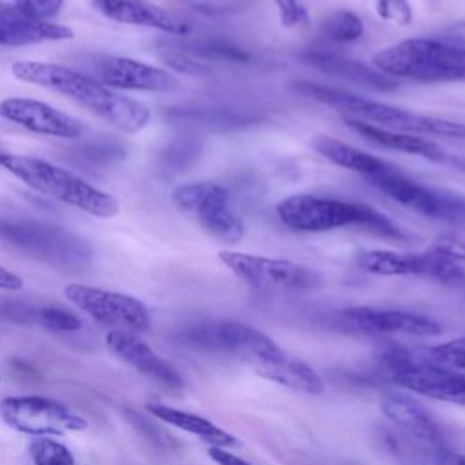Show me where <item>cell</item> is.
<instances>
[{"instance_id":"f35d334b","label":"cell","mask_w":465,"mask_h":465,"mask_svg":"<svg viewBox=\"0 0 465 465\" xmlns=\"http://www.w3.org/2000/svg\"><path fill=\"white\" fill-rule=\"evenodd\" d=\"M22 285H24V280L18 274H15L13 271L0 265V289L2 291H18V289H22Z\"/></svg>"},{"instance_id":"4316f807","label":"cell","mask_w":465,"mask_h":465,"mask_svg":"<svg viewBox=\"0 0 465 465\" xmlns=\"http://www.w3.org/2000/svg\"><path fill=\"white\" fill-rule=\"evenodd\" d=\"M363 22L351 9H338L322 24V33L338 44H351L363 36Z\"/></svg>"},{"instance_id":"5b68a950","label":"cell","mask_w":465,"mask_h":465,"mask_svg":"<svg viewBox=\"0 0 465 465\" xmlns=\"http://www.w3.org/2000/svg\"><path fill=\"white\" fill-rule=\"evenodd\" d=\"M372 65L391 78L465 82V47L449 45L434 36L411 38L378 51Z\"/></svg>"},{"instance_id":"7a4b0ae2","label":"cell","mask_w":465,"mask_h":465,"mask_svg":"<svg viewBox=\"0 0 465 465\" xmlns=\"http://www.w3.org/2000/svg\"><path fill=\"white\" fill-rule=\"evenodd\" d=\"M280 222L296 232H327L341 227H358L387 240H405L407 232L378 209L338 198L292 194L276 205Z\"/></svg>"},{"instance_id":"7c38bea8","label":"cell","mask_w":465,"mask_h":465,"mask_svg":"<svg viewBox=\"0 0 465 465\" xmlns=\"http://www.w3.org/2000/svg\"><path fill=\"white\" fill-rule=\"evenodd\" d=\"M180 340L198 351H211L238 358L251 365L258 356L276 347L262 331L234 320H220L194 325L182 332Z\"/></svg>"},{"instance_id":"7402d4cb","label":"cell","mask_w":465,"mask_h":465,"mask_svg":"<svg viewBox=\"0 0 465 465\" xmlns=\"http://www.w3.org/2000/svg\"><path fill=\"white\" fill-rule=\"evenodd\" d=\"M300 58L322 73H327V74H332L338 78H345V80L356 82V84L371 87V89L392 91L398 87V82L392 80L391 76H387L361 62L351 60L347 56L322 53V51H305Z\"/></svg>"},{"instance_id":"83f0119b","label":"cell","mask_w":465,"mask_h":465,"mask_svg":"<svg viewBox=\"0 0 465 465\" xmlns=\"http://www.w3.org/2000/svg\"><path fill=\"white\" fill-rule=\"evenodd\" d=\"M29 454L35 465H74L73 452L64 443L49 436L33 438Z\"/></svg>"},{"instance_id":"f546056e","label":"cell","mask_w":465,"mask_h":465,"mask_svg":"<svg viewBox=\"0 0 465 465\" xmlns=\"http://www.w3.org/2000/svg\"><path fill=\"white\" fill-rule=\"evenodd\" d=\"M74 154L82 163L104 167V165H111L118 160H122L125 156V151L113 142H105V143L98 142V143L82 145L80 149L74 151Z\"/></svg>"},{"instance_id":"8fae6325","label":"cell","mask_w":465,"mask_h":465,"mask_svg":"<svg viewBox=\"0 0 465 465\" xmlns=\"http://www.w3.org/2000/svg\"><path fill=\"white\" fill-rule=\"evenodd\" d=\"M65 298L93 320L129 332H147L151 318L147 307L134 296L98 289L84 283H69L64 289Z\"/></svg>"},{"instance_id":"8d00e7d4","label":"cell","mask_w":465,"mask_h":465,"mask_svg":"<svg viewBox=\"0 0 465 465\" xmlns=\"http://www.w3.org/2000/svg\"><path fill=\"white\" fill-rule=\"evenodd\" d=\"M434 38H438L440 42H445V44H449V45L465 47V20L452 22L450 25L443 27V29L440 31V35H436Z\"/></svg>"},{"instance_id":"cb8c5ba5","label":"cell","mask_w":465,"mask_h":465,"mask_svg":"<svg viewBox=\"0 0 465 465\" xmlns=\"http://www.w3.org/2000/svg\"><path fill=\"white\" fill-rule=\"evenodd\" d=\"M147 412L153 414L156 420L173 425L183 432H189L196 438H200L202 441L209 443L211 447H231L236 443L234 436L227 430H223L222 427L214 425L211 420L194 414V412H187V411H180L163 403H147L145 405Z\"/></svg>"},{"instance_id":"484cf974","label":"cell","mask_w":465,"mask_h":465,"mask_svg":"<svg viewBox=\"0 0 465 465\" xmlns=\"http://www.w3.org/2000/svg\"><path fill=\"white\" fill-rule=\"evenodd\" d=\"M356 263L365 272L378 276H423L421 252H396L374 249L360 252Z\"/></svg>"},{"instance_id":"d6a6232c","label":"cell","mask_w":465,"mask_h":465,"mask_svg":"<svg viewBox=\"0 0 465 465\" xmlns=\"http://www.w3.org/2000/svg\"><path fill=\"white\" fill-rule=\"evenodd\" d=\"M376 13L396 25H409L414 16L409 0H376Z\"/></svg>"},{"instance_id":"ab89813d","label":"cell","mask_w":465,"mask_h":465,"mask_svg":"<svg viewBox=\"0 0 465 465\" xmlns=\"http://www.w3.org/2000/svg\"><path fill=\"white\" fill-rule=\"evenodd\" d=\"M441 465H465V456H461V454H447L441 460Z\"/></svg>"},{"instance_id":"4fadbf2b","label":"cell","mask_w":465,"mask_h":465,"mask_svg":"<svg viewBox=\"0 0 465 465\" xmlns=\"http://www.w3.org/2000/svg\"><path fill=\"white\" fill-rule=\"evenodd\" d=\"M218 258L232 274L254 289L300 291L312 287L316 280L314 272L289 260L227 249L220 251Z\"/></svg>"},{"instance_id":"ffe728a7","label":"cell","mask_w":465,"mask_h":465,"mask_svg":"<svg viewBox=\"0 0 465 465\" xmlns=\"http://www.w3.org/2000/svg\"><path fill=\"white\" fill-rule=\"evenodd\" d=\"M74 33L60 24L35 20L15 4L0 0V45L20 47L44 42L71 40Z\"/></svg>"},{"instance_id":"30bf717a","label":"cell","mask_w":465,"mask_h":465,"mask_svg":"<svg viewBox=\"0 0 465 465\" xmlns=\"http://www.w3.org/2000/svg\"><path fill=\"white\" fill-rule=\"evenodd\" d=\"M173 202L178 209L193 213L198 223L214 238L236 243L243 238V223L232 213L229 193L216 182L185 183L174 189Z\"/></svg>"},{"instance_id":"836d02e7","label":"cell","mask_w":465,"mask_h":465,"mask_svg":"<svg viewBox=\"0 0 465 465\" xmlns=\"http://www.w3.org/2000/svg\"><path fill=\"white\" fill-rule=\"evenodd\" d=\"M282 25L285 27H296V25H307L309 24V13L307 7L300 0H272Z\"/></svg>"},{"instance_id":"d590c367","label":"cell","mask_w":465,"mask_h":465,"mask_svg":"<svg viewBox=\"0 0 465 465\" xmlns=\"http://www.w3.org/2000/svg\"><path fill=\"white\" fill-rule=\"evenodd\" d=\"M193 153H194V149H191V145L187 142H176L162 151L160 163L163 165V169H178L180 165L187 163V160Z\"/></svg>"},{"instance_id":"3957f363","label":"cell","mask_w":465,"mask_h":465,"mask_svg":"<svg viewBox=\"0 0 465 465\" xmlns=\"http://www.w3.org/2000/svg\"><path fill=\"white\" fill-rule=\"evenodd\" d=\"M294 89L312 98L320 104L331 105L341 114L363 120L376 127L394 131V133H407V134H425V136H443V138H460L465 140V124L420 114L403 107H396L391 104H383L378 100H371L338 87L314 84V82H298Z\"/></svg>"},{"instance_id":"74e56055","label":"cell","mask_w":465,"mask_h":465,"mask_svg":"<svg viewBox=\"0 0 465 465\" xmlns=\"http://www.w3.org/2000/svg\"><path fill=\"white\" fill-rule=\"evenodd\" d=\"M209 458L218 465H252L225 447H209Z\"/></svg>"},{"instance_id":"6da1fadb","label":"cell","mask_w":465,"mask_h":465,"mask_svg":"<svg viewBox=\"0 0 465 465\" xmlns=\"http://www.w3.org/2000/svg\"><path fill=\"white\" fill-rule=\"evenodd\" d=\"M11 71L22 82L56 91L74 100L124 133H138L151 120V111L142 102L118 94L102 82L71 67L49 62L20 60L13 64Z\"/></svg>"},{"instance_id":"e575fe53","label":"cell","mask_w":465,"mask_h":465,"mask_svg":"<svg viewBox=\"0 0 465 465\" xmlns=\"http://www.w3.org/2000/svg\"><path fill=\"white\" fill-rule=\"evenodd\" d=\"M65 0H15V5L35 20L47 22L62 9Z\"/></svg>"},{"instance_id":"9c48e42d","label":"cell","mask_w":465,"mask_h":465,"mask_svg":"<svg viewBox=\"0 0 465 465\" xmlns=\"http://www.w3.org/2000/svg\"><path fill=\"white\" fill-rule=\"evenodd\" d=\"M0 418L29 436H64L87 429V421L64 403L44 396H9L0 401Z\"/></svg>"},{"instance_id":"d4e9b609","label":"cell","mask_w":465,"mask_h":465,"mask_svg":"<svg viewBox=\"0 0 465 465\" xmlns=\"http://www.w3.org/2000/svg\"><path fill=\"white\" fill-rule=\"evenodd\" d=\"M314 149L323 158L336 163L338 167L354 171V173H358L365 178H371V176H376V174L389 173V171L396 169L389 162H385V160H381L374 154L363 153V151H360V149H356V147H352L345 142H340L336 138H331V136H318L314 140Z\"/></svg>"},{"instance_id":"9a60e30c","label":"cell","mask_w":465,"mask_h":465,"mask_svg":"<svg viewBox=\"0 0 465 465\" xmlns=\"http://www.w3.org/2000/svg\"><path fill=\"white\" fill-rule=\"evenodd\" d=\"M91 65L98 82L107 87L151 93H165L176 87V78L171 73L133 58L100 54L91 60Z\"/></svg>"},{"instance_id":"f1b7e54d","label":"cell","mask_w":465,"mask_h":465,"mask_svg":"<svg viewBox=\"0 0 465 465\" xmlns=\"http://www.w3.org/2000/svg\"><path fill=\"white\" fill-rule=\"evenodd\" d=\"M425 356L434 365L465 372V336L434 345L427 351Z\"/></svg>"},{"instance_id":"d6986e66","label":"cell","mask_w":465,"mask_h":465,"mask_svg":"<svg viewBox=\"0 0 465 465\" xmlns=\"http://www.w3.org/2000/svg\"><path fill=\"white\" fill-rule=\"evenodd\" d=\"M91 5L118 24L151 27L176 36L189 33L185 20L149 0H91Z\"/></svg>"},{"instance_id":"603a6c76","label":"cell","mask_w":465,"mask_h":465,"mask_svg":"<svg viewBox=\"0 0 465 465\" xmlns=\"http://www.w3.org/2000/svg\"><path fill=\"white\" fill-rule=\"evenodd\" d=\"M343 122L347 124V127H351L354 133L361 134L363 138L371 140L372 143L385 147V149H392V151H401L407 154H416L421 156L425 160H432V162H443L445 160V151L434 143L432 140L427 138H420L416 134H407V133H394V131H387L381 127H376L372 124H367L363 120L341 114Z\"/></svg>"},{"instance_id":"277c9868","label":"cell","mask_w":465,"mask_h":465,"mask_svg":"<svg viewBox=\"0 0 465 465\" xmlns=\"http://www.w3.org/2000/svg\"><path fill=\"white\" fill-rule=\"evenodd\" d=\"M0 167L31 189L98 218L116 216L118 200L47 160L0 151Z\"/></svg>"},{"instance_id":"8992f818","label":"cell","mask_w":465,"mask_h":465,"mask_svg":"<svg viewBox=\"0 0 465 465\" xmlns=\"http://www.w3.org/2000/svg\"><path fill=\"white\" fill-rule=\"evenodd\" d=\"M0 240L27 256L76 271L89 263V245L73 232L42 222H0Z\"/></svg>"},{"instance_id":"ac0fdd59","label":"cell","mask_w":465,"mask_h":465,"mask_svg":"<svg viewBox=\"0 0 465 465\" xmlns=\"http://www.w3.org/2000/svg\"><path fill=\"white\" fill-rule=\"evenodd\" d=\"M262 378L303 394H322L325 385L322 376L303 360L291 356L278 345L258 356L249 365Z\"/></svg>"},{"instance_id":"1f68e13d","label":"cell","mask_w":465,"mask_h":465,"mask_svg":"<svg viewBox=\"0 0 465 465\" xmlns=\"http://www.w3.org/2000/svg\"><path fill=\"white\" fill-rule=\"evenodd\" d=\"M198 54H203V56H213V58H222V60H227V62H240V64H247L251 60L249 53L232 45V44H227V42H220V40H213V42H202L194 47Z\"/></svg>"},{"instance_id":"2e32d148","label":"cell","mask_w":465,"mask_h":465,"mask_svg":"<svg viewBox=\"0 0 465 465\" xmlns=\"http://www.w3.org/2000/svg\"><path fill=\"white\" fill-rule=\"evenodd\" d=\"M0 116L31 133L74 140L84 134V125L76 118L33 98H5L0 102Z\"/></svg>"},{"instance_id":"44dd1931","label":"cell","mask_w":465,"mask_h":465,"mask_svg":"<svg viewBox=\"0 0 465 465\" xmlns=\"http://www.w3.org/2000/svg\"><path fill=\"white\" fill-rule=\"evenodd\" d=\"M380 409L396 429L405 432L414 441L427 447L440 445L441 432L438 425L429 412L409 396L398 392L383 394L380 400Z\"/></svg>"},{"instance_id":"52a82bcc","label":"cell","mask_w":465,"mask_h":465,"mask_svg":"<svg viewBox=\"0 0 465 465\" xmlns=\"http://www.w3.org/2000/svg\"><path fill=\"white\" fill-rule=\"evenodd\" d=\"M380 360L400 387L438 401L465 407V372L434 365L427 356L421 358L401 345L385 347Z\"/></svg>"},{"instance_id":"5bb4252c","label":"cell","mask_w":465,"mask_h":465,"mask_svg":"<svg viewBox=\"0 0 465 465\" xmlns=\"http://www.w3.org/2000/svg\"><path fill=\"white\" fill-rule=\"evenodd\" d=\"M338 323L345 331L361 334H405L434 336L441 331L440 323L429 316L376 307H349L338 312Z\"/></svg>"},{"instance_id":"ba28073f","label":"cell","mask_w":465,"mask_h":465,"mask_svg":"<svg viewBox=\"0 0 465 465\" xmlns=\"http://www.w3.org/2000/svg\"><path fill=\"white\" fill-rule=\"evenodd\" d=\"M367 180L378 191L414 213L452 225H465V194L461 193L420 183L407 178L398 169Z\"/></svg>"},{"instance_id":"4dcf8cb0","label":"cell","mask_w":465,"mask_h":465,"mask_svg":"<svg viewBox=\"0 0 465 465\" xmlns=\"http://www.w3.org/2000/svg\"><path fill=\"white\" fill-rule=\"evenodd\" d=\"M40 323L53 332H74L82 327V320L60 307H45L38 312Z\"/></svg>"},{"instance_id":"e0dca14e","label":"cell","mask_w":465,"mask_h":465,"mask_svg":"<svg viewBox=\"0 0 465 465\" xmlns=\"http://www.w3.org/2000/svg\"><path fill=\"white\" fill-rule=\"evenodd\" d=\"M107 347L125 363L134 367L143 376L160 381L171 389H182L183 380L180 372L162 356H158L149 343H145L136 332L113 329L105 336Z\"/></svg>"}]
</instances>
